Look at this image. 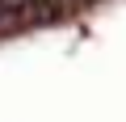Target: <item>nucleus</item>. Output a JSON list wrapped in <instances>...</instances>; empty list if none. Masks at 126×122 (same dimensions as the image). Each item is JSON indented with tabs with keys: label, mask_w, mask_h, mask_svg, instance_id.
Listing matches in <instances>:
<instances>
[{
	"label": "nucleus",
	"mask_w": 126,
	"mask_h": 122,
	"mask_svg": "<svg viewBox=\"0 0 126 122\" xmlns=\"http://www.w3.org/2000/svg\"><path fill=\"white\" fill-rule=\"evenodd\" d=\"M9 17L17 25H55L63 17V0H21Z\"/></svg>",
	"instance_id": "obj_1"
},
{
	"label": "nucleus",
	"mask_w": 126,
	"mask_h": 122,
	"mask_svg": "<svg viewBox=\"0 0 126 122\" xmlns=\"http://www.w3.org/2000/svg\"><path fill=\"white\" fill-rule=\"evenodd\" d=\"M9 13H13V9H9V0H0V21H9Z\"/></svg>",
	"instance_id": "obj_2"
}]
</instances>
